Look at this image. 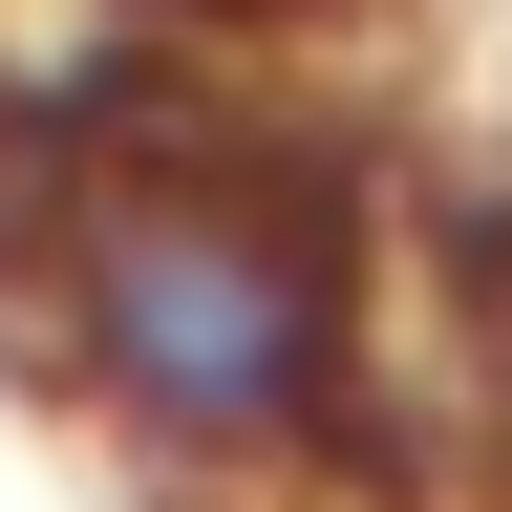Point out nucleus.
<instances>
[{
  "label": "nucleus",
  "mask_w": 512,
  "mask_h": 512,
  "mask_svg": "<svg viewBox=\"0 0 512 512\" xmlns=\"http://www.w3.org/2000/svg\"><path fill=\"white\" fill-rule=\"evenodd\" d=\"M43 299H64V363L128 448L171 470H278V448L342 427V363H363V256L320 192L235 171V150H150V171H86L43 235Z\"/></svg>",
  "instance_id": "obj_1"
}]
</instances>
